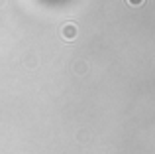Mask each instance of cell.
<instances>
[{
    "label": "cell",
    "mask_w": 155,
    "mask_h": 154,
    "mask_svg": "<svg viewBox=\"0 0 155 154\" xmlns=\"http://www.w3.org/2000/svg\"><path fill=\"white\" fill-rule=\"evenodd\" d=\"M65 38H73V36H77V28H73V26H65Z\"/></svg>",
    "instance_id": "1"
},
{
    "label": "cell",
    "mask_w": 155,
    "mask_h": 154,
    "mask_svg": "<svg viewBox=\"0 0 155 154\" xmlns=\"http://www.w3.org/2000/svg\"><path fill=\"white\" fill-rule=\"evenodd\" d=\"M128 2H130V4H134V6H136V4H141V2H143V0H128Z\"/></svg>",
    "instance_id": "2"
}]
</instances>
